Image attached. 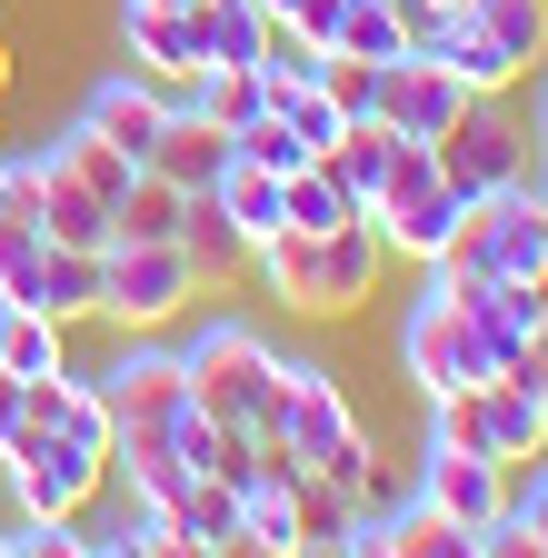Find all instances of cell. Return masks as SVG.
<instances>
[{
  "label": "cell",
  "mask_w": 548,
  "mask_h": 558,
  "mask_svg": "<svg viewBox=\"0 0 548 558\" xmlns=\"http://www.w3.org/2000/svg\"><path fill=\"white\" fill-rule=\"evenodd\" d=\"M180 379H190V409L230 418V429H249L259 449L280 439V349H269L259 319H199L180 339Z\"/></svg>",
  "instance_id": "obj_1"
},
{
  "label": "cell",
  "mask_w": 548,
  "mask_h": 558,
  "mask_svg": "<svg viewBox=\"0 0 548 558\" xmlns=\"http://www.w3.org/2000/svg\"><path fill=\"white\" fill-rule=\"evenodd\" d=\"M269 449L309 459L329 488H350V499H369V478H379L369 429H360V409H350V389H339L329 360H280V439Z\"/></svg>",
  "instance_id": "obj_2"
},
{
  "label": "cell",
  "mask_w": 548,
  "mask_h": 558,
  "mask_svg": "<svg viewBox=\"0 0 548 558\" xmlns=\"http://www.w3.org/2000/svg\"><path fill=\"white\" fill-rule=\"evenodd\" d=\"M210 279L180 240H110L100 250V319L110 329H170Z\"/></svg>",
  "instance_id": "obj_3"
},
{
  "label": "cell",
  "mask_w": 548,
  "mask_h": 558,
  "mask_svg": "<svg viewBox=\"0 0 548 558\" xmlns=\"http://www.w3.org/2000/svg\"><path fill=\"white\" fill-rule=\"evenodd\" d=\"M100 389H110V418H120L110 439H180L190 379H180V339H170V329H120Z\"/></svg>",
  "instance_id": "obj_4"
},
{
  "label": "cell",
  "mask_w": 548,
  "mask_h": 558,
  "mask_svg": "<svg viewBox=\"0 0 548 558\" xmlns=\"http://www.w3.org/2000/svg\"><path fill=\"white\" fill-rule=\"evenodd\" d=\"M399 369L419 379V399H449V389L499 379L489 339H478V310L468 300H439L429 279H419V300H409V319H399Z\"/></svg>",
  "instance_id": "obj_5"
},
{
  "label": "cell",
  "mask_w": 548,
  "mask_h": 558,
  "mask_svg": "<svg viewBox=\"0 0 548 558\" xmlns=\"http://www.w3.org/2000/svg\"><path fill=\"white\" fill-rule=\"evenodd\" d=\"M0 478H11V509L21 519H81L100 488H110V459L81 449L71 429H40V418H31V429L0 449Z\"/></svg>",
  "instance_id": "obj_6"
},
{
  "label": "cell",
  "mask_w": 548,
  "mask_h": 558,
  "mask_svg": "<svg viewBox=\"0 0 548 558\" xmlns=\"http://www.w3.org/2000/svg\"><path fill=\"white\" fill-rule=\"evenodd\" d=\"M429 150H439V180H449L459 199H489V190L528 180V120L509 110V90H489V100H468Z\"/></svg>",
  "instance_id": "obj_7"
},
{
  "label": "cell",
  "mask_w": 548,
  "mask_h": 558,
  "mask_svg": "<svg viewBox=\"0 0 548 558\" xmlns=\"http://www.w3.org/2000/svg\"><path fill=\"white\" fill-rule=\"evenodd\" d=\"M449 250H468L489 279H538L548 269V199H538V180H509L489 199H468V220H459Z\"/></svg>",
  "instance_id": "obj_8"
},
{
  "label": "cell",
  "mask_w": 548,
  "mask_h": 558,
  "mask_svg": "<svg viewBox=\"0 0 548 558\" xmlns=\"http://www.w3.org/2000/svg\"><path fill=\"white\" fill-rule=\"evenodd\" d=\"M81 120L110 140V150L130 160V170H150V150H160V130H170V81H150V70H100V81L81 90Z\"/></svg>",
  "instance_id": "obj_9"
},
{
  "label": "cell",
  "mask_w": 548,
  "mask_h": 558,
  "mask_svg": "<svg viewBox=\"0 0 548 558\" xmlns=\"http://www.w3.org/2000/svg\"><path fill=\"white\" fill-rule=\"evenodd\" d=\"M409 50L439 60L468 100H489V90H519V81H528V70L489 40V21H478V11H409Z\"/></svg>",
  "instance_id": "obj_10"
},
{
  "label": "cell",
  "mask_w": 548,
  "mask_h": 558,
  "mask_svg": "<svg viewBox=\"0 0 548 558\" xmlns=\"http://www.w3.org/2000/svg\"><path fill=\"white\" fill-rule=\"evenodd\" d=\"M409 488H419L439 519H459V548H468V529L509 499V469L478 459V449H419V478H409Z\"/></svg>",
  "instance_id": "obj_11"
},
{
  "label": "cell",
  "mask_w": 548,
  "mask_h": 558,
  "mask_svg": "<svg viewBox=\"0 0 548 558\" xmlns=\"http://www.w3.org/2000/svg\"><path fill=\"white\" fill-rule=\"evenodd\" d=\"M170 529H180V558H230L240 548V488L210 478V469H190L170 488Z\"/></svg>",
  "instance_id": "obj_12"
},
{
  "label": "cell",
  "mask_w": 548,
  "mask_h": 558,
  "mask_svg": "<svg viewBox=\"0 0 548 558\" xmlns=\"http://www.w3.org/2000/svg\"><path fill=\"white\" fill-rule=\"evenodd\" d=\"M459 110H468V90L449 81L439 60H419V50H409V60L389 70V130H399V140H439Z\"/></svg>",
  "instance_id": "obj_13"
},
{
  "label": "cell",
  "mask_w": 548,
  "mask_h": 558,
  "mask_svg": "<svg viewBox=\"0 0 548 558\" xmlns=\"http://www.w3.org/2000/svg\"><path fill=\"white\" fill-rule=\"evenodd\" d=\"M379 269H389V240H379V220L360 209V220H339V230H319V279H329V319L339 310H360L369 290H379Z\"/></svg>",
  "instance_id": "obj_14"
},
{
  "label": "cell",
  "mask_w": 548,
  "mask_h": 558,
  "mask_svg": "<svg viewBox=\"0 0 548 558\" xmlns=\"http://www.w3.org/2000/svg\"><path fill=\"white\" fill-rule=\"evenodd\" d=\"M249 269L269 279V300H280V310H309V319H329V279H319V230H280V240H259V250H249Z\"/></svg>",
  "instance_id": "obj_15"
},
{
  "label": "cell",
  "mask_w": 548,
  "mask_h": 558,
  "mask_svg": "<svg viewBox=\"0 0 548 558\" xmlns=\"http://www.w3.org/2000/svg\"><path fill=\"white\" fill-rule=\"evenodd\" d=\"M120 50H130V70H150V81H190L199 70V21L190 11H120Z\"/></svg>",
  "instance_id": "obj_16"
},
{
  "label": "cell",
  "mask_w": 548,
  "mask_h": 558,
  "mask_svg": "<svg viewBox=\"0 0 548 558\" xmlns=\"http://www.w3.org/2000/svg\"><path fill=\"white\" fill-rule=\"evenodd\" d=\"M478 418H489V449H499V469H519L538 439H548V399L519 379V369H499V379H478Z\"/></svg>",
  "instance_id": "obj_17"
},
{
  "label": "cell",
  "mask_w": 548,
  "mask_h": 558,
  "mask_svg": "<svg viewBox=\"0 0 548 558\" xmlns=\"http://www.w3.org/2000/svg\"><path fill=\"white\" fill-rule=\"evenodd\" d=\"M31 310H50L60 329L100 319V250H60V240H40V279H31Z\"/></svg>",
  "instance_id": "obj_18"
},
{
  "label": "cell",
  "mask_w": 548,
  "mask_h": 558,
  "mask_svg": "<svg viewBox=\"0 0 548 558\" xmlns=\"http://www.w3.org/2000/svg\"><path fill=\"white\" fill-rule=\"evenodd\" d=\"M210 199L230 209V220H240V240L259 250V240H280L290 230V209H280V170H259V160H220V180H210Z\"/></svg>",
  "instance_id": "obj_19"
},
{
  "label": "cell",
  "mask_w": 548,
  "mask_h": 558,
  "mask_svg": "<svg viewBox=\"0 0 548 558\" xmlns=\"http://www.w3.org/2000/svg\"><path fill=\"white\" fill-rule=\"evenodd\" d=\"M0 369H11V379H50V369H71V329H60L50 310L0 300Z\"/></svg>",
  "instance_id": "obj_20"
},
{
  "label": "cell",
  "mask_w": 548,
  "mask_h": 558,
  "mask_svg": "<svg viewBox=\"0 0 548 558\" xmlns=\"http://www.w3.org/2000/svg\"><path fill=\"white\" fill-rule=\"evenodd\" d=\"M220 160H230V140L199 120V110H170V130H160V150H150V170L170 180V190H210L220 180Z\"/></svg>",
  "instance_id": "obj_21"
},
{
  "label": "cell",
  "mask_w": 548,
  "mask_h": 558,
  "mask_svg": "<svg viewBox=\"0 0 548 558\" xmlns=\"http://www.w3.org/2000/svg\"><path fill=\"white\" fill-rule=\"evenodd\" d=\"M180 250L199 259V279H230V269H249V240H240V220L210 199V190H190V209H180Z\"/></svg>",
  "instance_id": "obj_22"
},
{
  "label": "cell",
  "mask_w": 548,
  "mask_h": 558,
  "mask_svg": "<svg viewBox=\"0 0 548 558\" xmlns=\"http://www.w3.org/2000/svg\"><path fill=\"white\" fill-rule=\"evenodd\" d=\"M329 50L339 60H409V11H399V0H339Z\"/></svg>",
  "instance_id": "obj_23"
},
{
  "label": "cell",
  "mask_w": 548,
  "mask_h": 558,
  "mask_svg": "<svg viewBox=\"0 0 548 558\" xmlns=\"http://www.w3.org/2000/svg\"><path fill=\"white\" fill-rule=\"evenodd\" d=\"M199 60H259V40H269V11H259V0H199Z\"/></svg>",
  "instance_id": "obj_24"
},
{
  "label": "cell",
  "mask_w": 548,
  "mask_h": 558,
  "mask_svg": "<svg viewBox=\"0 0 548 558\" xmlns=\"http://www.w3.org/2000/svg\"><path fill=\"white\" fill-rule=\"evenodd\" d=\"M40 150H50L60 170H71L81 190H100V199H120V190H130V160L110 150V140H100L90 120H71V130H50V140H40Z\"/></svg>",
  "instance_id": "obj_25"
},
{
  "label": "cell",
  "mask_w": 548,
  "mask_h": 558,
  "mask_svg": "<svg viewBox=\"0 0 548 558\" xmlns=\"http://www.w3.org/2000/svg\"><path fill=\"white\" fill-rule=\"evenodd\" d=\"M478 21H489V40L519 60V70H538V50H548V0H468Z\"/></svg>",
  "instance_id": "obj_26"
},
{
  "label": "cell",
  "mask_w": 548,
  "mask_h": 558,
  "mask_svg": "<svg viewBox=\"0 0 548 558\" xmlns=\"http://www.w3.org/2000/svg\"><path fill=\"white\" fill-rule=\"evenodd\" d=\"M230 150H240V160H259V170H280V180H290L300 160H319L309 140H290V120H280V110H259V120H240V130H230Z\"/></svg>",
  "instance_id": "obj_27"
},
{
  "label": "cell",
  "mask_w": 548,
  "mask_h": 558,
  "mask_svg": "<svg viewBox=\"0 0 548 558\" xmlns=\"http://www.w3.org/2000/svg\"><path fill=\"white\" fill-rule=\"evenodd\" d=\"M21 418H31V379H11V369H0V449L21 439Z\"/></svg>",
  "instance_id": "obj_28"
},
{
  "label": "cell",
  "mask_w": 548,
  "mask_h": 558,
  "mask_svg": "<svg viewBox=\"0 0 548 558\" xmlns=\"http://www.w3.org/2000/svg\"><path fill=\"white\" fill-rule=\"evenodd\" d=\"M519 379L548 399V319H538V329H528V349H519Z\"/></svg>",
  "instance_id": "obj_29"
},
{
  "label": "cell",
  "mask_w": 548,
  "mask_h": 558,
  "mask_svg": "<svg viewBox=\"0 0 548 558\" xmlns=\"http://www.w3.org/2000/svg\"><path fill=\"white\" fill-rule=\"evenodd\" d=\"M120 11H199V0H120Z\"/></svg>",
  "instance_id": "obj_30"
},
{
  "label": "cell",
  "mask_w": 548,
  "mask_h": 558,
  "mask_svg": "<svg viewBox=\"0 0 548 558\" xmlns=\"http://www.w3.org/2000/svg\"><path fill=\"white\" fill-rule=\"evenodd\" d=\"M0 90H11V31H0Z\"/></svg>",
  "instance_id": "obj_31"
},
{
  "label": "cell",
  "mask_w": 548,
  "mask_h": 558,
  "mask_svg": "<svg viewBox=\"0 0 548 558\" xmlns=\"http://www.w3.org/2000/svg\"><path fill=\"white\" fill-rule=\"evenodd\" d=\"M419 11H468V0H419Z\"/></svg>",
  "instance_id": "obj_32"
},
{
  "label": "cell",
  "mask_w": 548,
  "mask_h": 558,
  "mask_svg": "<svg viewBox=\"0 0 548 558\" xmlns=\"http://www.w3.org/2000/svg\"><path fill=\"white\" fill-rule=\"evenodd\" d=\"M0 209H11V170H0Z\"/></svg>",
  "instance_id": "obj_33"
},
{
  "label": "cell",
  "mask_w": 548,
  "mask_h": 558,
  "mask_svg": "<svg viewBox=\"0 0 548 558\" xmlns=\"http://www.w3.org/2000/svg\"><path fill=\"white\" fill-rule=\"evenodd\" d=\"M538 558H548V519H538Z\"/></svg>",
  "instance_id": "obj_34"
},
{
  "label": "cell",
  "mask_w": 548,
  "mask_h": 558,
  "mask_svg": "<svg viewBox=\"0 0 548 558\" xmlns=\"http://www.w3.org/2000/svg\"><path fill=\"white\" fill-rule=\"evenodd\" d=\"M528 180H538V199H548V170H528Z\"/></svg>",
  "instance_id": "obj_35"
},
{
  "label": "cell",
  "mask_w": 548,
  "mask_h": 558,
  "mask_svg": "<svg viewBox=\"0 0 548 558\" xmlns=\"http://www.w3.org/2000/svg\"><path fill=\"white\" fill-rule=\"evenodd\" d=\"M0 140H11V130H0Z\"/></svg>",
  "instance_id": "obj_36"
}]
</instances>
